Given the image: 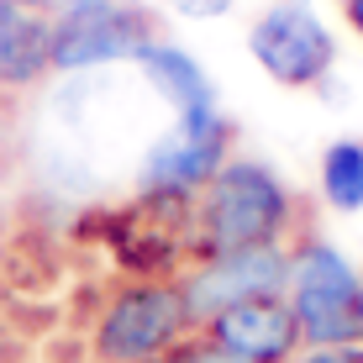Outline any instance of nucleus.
<instances>
[{"instance_id":"nucleus-1","label":"nucleus","mask_w":363,"mask_h":363,"mask_svg":"<svg viewBox=\"0 0 363 363\" xmlns=\"http://www.w3.org/2000/svg\"><path fill=\"white\" fill-rule=\"evenodd\" d=\"M311 227V211L300 195L274 174L264 158L232 153L216 169V179L195 195L190 227H184V253H242V247H290Z\"/></svg>"},{"instance_id":"nucleus-2","label":"nucleus","mask_w":363,"mask_h":363,"mask_svg":"<svg viewBox=\"0 0 363 363\" xmlns=\"http://www.w3.org/2000/svg\"><path fill=\"white\" fill-rule=\"evenodd\" d=\"M232 153H237V127H232V116L221 106L169 116V127L137 158V174H132L137 206L174 221V227H190L195 195L216 179V169L227 164Z\"/></svg>"},{"instance_id":"nucleus-3","label":"nucleus","mask_w":363,"mask_h":363,"mask_svg":"<svg viewBox=\"0 0 363 363\" xmlns=\"http://www.w3.org/2000/svg\"><path fill=\"white\" fill-rule=\"evenodd\" d=\"M300 347H353L363 342V269L327 242V232L306 227L290 242V290Z\"/></svg>"},{"instance_id":"nucleus-4","label":"nucleus","mask_w":363,"mask_h":363,"mask_svg":"<svg viewBox=\"0 0 363 363\" xmlns=\"http://www.w3.org/2000/svg\"><path fill=\"white\" fill-rule=\"evenodd\" d=\"M195 332L179 279H121L90 321V363H158Z\"/></svg>"},{"instance_id":"nucleus-5","label":"nucleus","mask_w":363,"mask_h":363,"mask_svg":"<svg viewBox=\"0 0 363 363\" xmlns=\"http://www.w3.org/2000/svg\"><path fill=\"white\" fill-rule=\"evenodd\" d=\"M247 53L284 90H321L337 69V37L311 0H274L247 27Z\"/></svg>"},{"instance_id":"nucleus-6","label":"nucleus","mask_w":363,"mask_h":363,"mask_svg":"<svg viewBox=\"0 0 363 363\" xmlns=\"http://www.w3.org/2000/svg\"><path fill=\"white\" fill-rule=\"evenodd\" d=\"M179 290H184L190 316H195V332H200L227 306L269 300V295L290 290V247H242V253L190 258V264L179 269Z\"/></svg>"},{"instance_id":"nucleus-7","label":"nucleus","mask_w":363,"mask_h":363,"mask_svg":"<svg viewBox=\"0 0 363 363\" xmlns=\"http://www.w3.org/2000/svg\"><path fill=\"white\" fill-rule=\"evenodd\" d=\"M153 21L132 0H111V6L79 11V16L53 21V74H95L111 64H132L137 48L153 43Z\"/></svg>"},{"instance_id":"nucleus-8","label":"nucleus","mask_w":363,"mask_h":363,"mask_svg":"<svg viewBox=\"0 0 363 363\" xmlns=\"http://www.w3.org/2000/svg\"><path fill=\"white\" fill-rule=\"evenodd\" d=\"M200 332H206L211 342H221L227 353H237L242 363H290L300 353L295 311H290V300H284V295L227 306L221 316H211Z\"/></svg>"},{"instance_id":"nucleus-9","label":"nucleus","mask_w":363,"mask_h":363,"mask_svg":"<svg viewBox=\"0 0 363 363\" xmlns=\"http://www.w3.org/2000/svg\"><path fill=\"white\" fill-rule=\"evenodd\" d=\"M132 69L143 74V84L164 100L174 116H179V111H211V106H221V95H216V84H211V74L200 69V58L184 53V48L169 43V37L143 43V48H137V58H132Z\"/></svg>"},{"instance_id":"nucleus-10","label":"nucleus","mask_w":363,"mask_h":363,"mask_svg":"<svg viewBox=\"0 0 363 363\" xmlns=\"http://www.w3.org/2000/svg\"><path fill=\"white\" fill-rule=\"evenodd\" d=\"M53 74V21L0 0V90H32Z\"/></svg>"},{"instance_id":"nucleus-11","label":"nucleus","mask_w":363,"mask_h":363,"mask_svg":"<svg viewBox=\"0 0 363 363\" xmlns=\"http://www.w3.org/2000/svg\"><path fill=\"white\" fill-rule=\"evenodd\" d=\"M316 200L337 216H358L363 211V137H337L321 147L316 169Z\"/></svg>"},{"instance_id":"nucleus-12","label":"nucleus","mask_w":363,"mask_h":363,"mask_svg":"<svg viewBox=\"0 0 363 363\" xmlns=\"http://www.w3.org/2000/svg\"><path fill=\"white\" fill-rule=\"evenodd\" d=\"M158 363H242V358L227 353L221 342H211L206 332H190V337H184V342L169 353V358H158Z\"/></svg>"},{"instance_id":"nucleus-13","label":"nucleus","mask_w":363,"mask_h":363,"mask_svg":"<svg viewBox=\"0 0 363 363\" xmlns=\"http://www.w3.org/2000/svg\"><path fill=\"white\" fill-rule=\"evenodd\" d=\"M16 6L37 11V16L58 21V16H79V11H95V6H111V0H16Z\"/></svg>"},{"instance_id":"nucleus-14","label":"nucleus","mask_w":363,"mask_h":363,"mask_svg":"<svg viewBox=\"0 0 363 363\" xmlns=\"http://www.w3.org/2000/svg\"><path fill=\"white\" fill-rule=\"evenodd\" d=\"M290 363H363V342H353V347H300Z\"/></svg>"},{"instance_id":"nucleus-15","label":"nucleus","mask_w":363,"mask_h":363,"mask_svg":"<svg viewBox=\"0 0 363 363\" xmlns=\"http://www.w3.org/2000/svg\"><path fill=\"white\" fill-rule=\"evenodd\" d=\"M179 16H195V21H216V16H227V11L237 6V0H169Z\"/></svg>"},{"instance_id":"nucleus-16","label":"nucleus","mask_w":363,"mask_h":363,"mask_svg":"<svg viewBox=\"0 0 363 363\" xmlns=\"http://www.w3.org/2000/svg\"><path fill=\"white\" fill-rule=\"evenodd\" d=\"M342 11H347V21H353V32L363 37V0H342Z\"/></svg>"}]
</instances>
